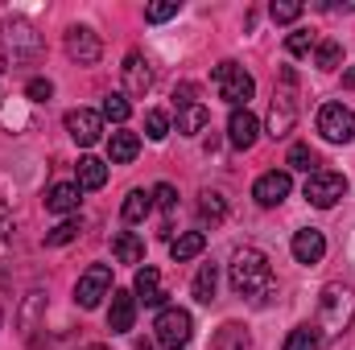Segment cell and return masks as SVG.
<instances>
[{
  "label": "cell",
  "instance_id": "b9f144b4",
  "mask_svg": "<svg viewBox=\"0 0 355 350\" xmlns=\"http://www.w3.org/2000/svg\"><path fill=\"white\" fill-rule=\"evenodd\" d=\"M343 87H355V66L347 71V75H343Z\"/></svg>",
  "mask_w": 355,
  "mask_h": 350
},
{
  "label": "cell",
  "instance_id": "f546056e",
  "mask_svg": "<svg viewBox=\"0 0 355 350\" xmlns=\"http://www.w3.org/2000/svg\"><path fill=\"white\" fill-rule=\"evenodd\" d=\"M285 165L297 169V174H314V169H318V153H314L310 145H293L289 157H285Z\"/></svg>",
  "mask_w": 355,
  "mask_h": 350
},
{
  "label": "cell",
  "instance_id": "4dcf8cb0",
  "mask_svg": "<svg viewBox=\"0 0 355 350\" xmlns=\"http://www.w3.org/2000/svg\"><path fill=\"white\" fill-rule=\"evenodd\" d=\"M99 116H103V120H112V124H124V120L132 116V103H128L124 95H107V99H103V107H99Z\"/></svg>",
  "mask_w": 355,
  "mask_h": 350
},
{
  "label": "cell",
  "instance_id": "e575fe53",
  "mask_svg": "<svg viewBox=\"0 0 355 350\" xmlns=\"http://www.w3.org/2000/svg\"><path fill=\"white\" fill-rule=\"evenodd\" d=\"M268 17H272L277 25H289V21L302 17V4H297V0H272V4H268Z\"/></svg>",
  "mask_w": 355,
  "mask_h": 350
},
{
  "label": "cell",
  "instance_id": "277c9868",
  "mask_svg": "<svg viewBox=\"0 0 355 350\" xmlns=\"http://www.w3.org/2000/svg\"><path fill=\"white\" fill-rule=\"evenodd\" d=\"M297 124V95H293V71L285 66L281 71V87L272 91V103H268V136L281 140L289 136Z\"/></svg>",
  "mask_w": 355,
  "mask_h": 350
},
{
  "label": "cell",
  "instance_id": "ab89813d",
  "mask_svg": "<svg viewBox=\"0 0 355 350\" xmlns=\"http://www.w3.org/2000/svg\"><path fill=\"white\" fill-rule=\"evenodd\" d=\"M8 231H12V214H8V206H4V198H0V248L8 243Z\"/></svg>",
  "mask_w": 355,
  "mask_h": 350
},
{
  "label": "cell",
  "instance_id": "9c48e42d",
  "mask_svg": "<svg viewBox=\"0 0 355 350\" xmlns=\"http://www.w3.org/2000/svg\"><path fill=\"white\" fill-rule=\"evenodd\" d=\"M107 293H112V268L107 264H91L79 276V284H75V305L79 309H95Z\"/></svg>",
  "mask_w": 355,
  "mask_h": 350
},
{
  "label": "cell",
  "instance_id": "ffe728a7",
  "mask_svg": "<svg viewBox=\"0 0 355 350\" xmlns=\"http://www.w3.org/2000/svg\"><path fill=\"white\" fill-rule=\"evenodd\" d=\"M137 153H141V136L137 132H124V128L112 132V140H107V161L112 165H128Z\"/></svg>",
  "mask_w": 355,
  "mask_h": 350
},
{
  "label": "cell",
  "instance_id": "30bf717a",
  "mask_svg": "<svg viewBox=\"0 0 355 350\" xmlns=\"http://www.w3.org/2000/svg\"><path fill=\"white\" fill-rule=\"evenodd\" d=\"M67 54H71V62H79V66H95V62L103 58V42H99V33L87 29V25H71V29H67Z\"/></svg>",
  "mask_w": 355,
  "mask_h": 350
},
{
  "label": "cell",
  "instance_id": "7c38bea8",
  "mask_svg": "<svg viewBox=\"0 0 355 350\" xmlns=\"http://www.w3.org/2000/svg\"><path fill=\"white\" fill-rule=\"evenodd\" d=\"M67 132H71L75 145L91 149L99 140V132H103V116L91 111V107H75V111H67Z\"/></svg>",
  "mask_w": 355,
  "mask_h": 350
},
{
  "label": "cell",
  "instance_id": "d590c367",
  "mask_svg": "<svg viewBox=\"0 0 355 350\" xmlns=\"http://www.w3.org/2000/svg\"><path fill=\"white\" fill-rule=\"evenodd\" d=\"M145 136L149 140H166L170 136V116L166 111H149L145 116Z\"/></svg>",
  "mask_w": 355,
  "mask_h": 350
},
{
  "label": "cell",
  "instance_id": "7bdbcfd3",
  "mask_svg": "<svg viewBox=\"0 0 355 350\" xmlns=\"http://www.w3.org/2000/svg\"><path fill=\"white\" fill-rule=\"evenodd\" d=\"M137 350H153V347H149V342H141V347H137Z\"/></svg>",
  "mask_w": 355,
  "mask_h": 350
},
{
  "label": "cell",
  "instance_id": "f1b7e54d",
  "mask_svg": "<svg viewBox=\"0 0 355 350\" xmlns=\"http://www.w3.org/2000/svg\"><path fill=\"white\" fill-rule=\"evenodd\" d=\"M215 350H248V330L236 326V322L219 326V334H215Z\"/></svg>",
  "mask_w": 355,
  "mask_h": 350
},
{
  "label": "cell",
  "instance_id": "2e32d148",
  "mask_svg": "<svg viewBox=\"0 0 355 350\" xmlns=\"http://www.w3.org/2000/svg\"><path fill=\"white\" fill-rule=\"evenodd\" d=\"M289 248H293V260L297 264H322V256H327V239H322V231H314V227L297 231Z\"/></svg>",
  "mask_w": 355,
  "mask_h": 350
},
{
  "label": "cell",
  "instance_id": "74e56055",
  "mask_svg": "<svg viewBox=\"0 0 355 350\" xmlns=\"http://www.w3.org/2000/svg\"><path fill=\"white\" fill-rule=\"evenodd\" d=\"M153 202L166 210V214H174V206H178V190L170 185V181H162V185H153Z\"/></svg>",
  "mask_w": 355,
  "mask_h": 350
},
{
  "label": "cell",
  "instance_id": "44dd1931",
  "mask_svg": "<svg viewBox=\"0 0 355 350\" xmlns=\"http://www.w3.org/2000/svg\"><path fill=\"white\" fill-rule=\"evenodd\" d=\"M149 210H153V190H128V198H124V206H120L124 223H145Z\"/></svg>",
  "mask_w": 355,
  "mask_h": 350
},
{
  "label": "cell",
  "instance_id": "cb8c5ba5",
  "mask_svg": "<svg viewBox=\"0 0 355 350\" xmlns=\"http://www.w3.org/2000/svg\"><path fill=\"white\" fill-rule=\"evenodd\" d=\"M202 248H207V235L202 231H186V235H178L170 243V256H174V264H186L194 256H202Z\"/></svg>",
  "mask_w": 355,
  "mask_h": 350
},
{
  "label": "cell",
  "instance_id": "e0dca14e",
  "mask_svg": "<svg viewBox=\"0 0 355 350\" xmlns=\"http://www.w3.org/2000/svg\"><path fill=\"white\" fill-rule=\"evenodd\" d=\"M79 198H83L79 181H58V185H50V194H46V210H50V214H75V210H79Z\"/></svg>",
  "mask_w": 355,
  "mask_h": 350
},
{
  "label": "cell",
  "instance_id": "d4e9b609",
  "mask_svg": "<svg viewBox=\"0 0 355 350\" xmlns=\"http://www.w3.org/2000/svg\"><path fill=\"white\" fill-rule=\"evenodd\" d=\"M198 219H202L207 227H219V223L227 219V202H223V194L207 190V194L198 198Z\"/></svg>",
  "mask_w": 355,
  "mask_h": 350
},
{
  "label": "cell",
  "instance_id": "8fae6325",
  "mask_svg": "<svg viewBox=\"0 0 355 350\" xmlns=\"http://www.w3.org/2000/svg\"><path fill=\"white\" fill-rule=\"evenodd\" d=\"M289 190H293V177H289V169H268V174L257 177L252 198H257L261 206H281V202L289 198Z\"/></svg>",
  "mask_w": 355,
  "mask_h": 350
},
{
  "label": "cell",
  "instance_id": "8992f818",
  "mask_svg": "<svg viewBox=\"0 0 355 350\" xmlns=\"http://www.w3.org/2000/svg\"><path fill=\"white\" fill-rule=\"evenodd\" d=\"M314 124H318L322 140H331V145H352L355 140V111L343 103H322Z\"/></svg>",
  "mask_w": 355,
  "mask_h": 350
},
{
  "label": "cell",
  "instance_id": "60d3db41",
  "mask_svg": "<svg viewBox=\"0 0 355 350\" xmlns=\"http://www.w3.org/2000/svg\"><path fill=\"white\" fill-rule=\"evenodd\" d=\"M174 99H178V107H190V103H194V83H182V87L174 91Z\"/></svg>",
  "mask_w": 355,
  "mask_h": 350
},
{
  "label": "cell",
  "instance_id": "52a82bcc",
  "mask_svg": "<svg viewBox=\"0 0 355 350\" xmlns=\"http://www.w3.org/2000/svg\"><path fill=\"white\" fill-rule=\"evenodd\" d=\"M153 330H157V342H162L166 350H182V347H190V334H194V317H190L186 309L170 305V309H162V313H157Z\"/></svg>",
  "mask_w": 355,
  "mask_h": 350
},
{
  "label": "cell",
  "instance_id": "3957f363",
  "mask_svg": "<svg viewBox=\"0 0 355 350\" xmlns=\"http://www.w3.org/2000/svg\"><path fill=\"white\" fill-rule=\"evenodd\" d=\"M0 54H4V62H33L37 54H42V33L25 21V17H8L4 25H0Z\"/></svg>",
  "mask_w": 355,
  "mask_h": 350
},
{
  "label": "cell",
  "instance_id": "484cf974",
  "mask_svg": "<svg viewBox=\"0 0 355 350\" xmlns=\"http://www.w3.org/2000/svg\"><path fill=\"white\" fill-rule=\"evenodd\" d=\"M107 181V165L99 157H83L79 161V190H103Z\"/></svg>",
  "mask_w": 355,
  "mask_h": 350
},
{
  "label": "cell",
  "instance_id": "d6a6232c",
  "mask_svg": "<svg viewBox=\"0 0 355 350\" xmlns=\"http://www.w3.org/2000/svg\"><path fill=\"white\" fill-rule=\"evenodd\" d=\"M71 239H79V219H62V223L46 235V248H62V243H71Z\"/></svg>",
  "mask_w": 355,
  "mask_h": 350
},
{
  "label": "cell",
  "instance_id": "4fadbf2b",
  "mask_svg": "<svg viewBox=\"0 0 355 350\" xmlns=\"http://www.w3.org/2000/svg\"><path fill=\"white\" fill-rule=\"evenodd\" d=\"M257 136H261V120H257L248 107H236L232 120H227V140H232V149H252Z\"/></svg>",
  "mask_w": 355,
  "mask_h": 350
},
{
  "label": "cell",
  "instance_id": "ac0fdd59",
  "mask_svg": "<svg viewBox=\"0 0 355 350\" xmlns=\"http://www.w3.org/2000/svg\"><path fill=\"white\" fill-rule=\"evenodd\" d=\"M132 297L141 301V305H166V288H162V276H157V268H137V284H132Z\"/></svg>",
  "mask_w": 355,
  "mask_h": 350
},
{
  "label": "cell",
  "instance_id": "4316f807",
  "mask_svg": "<svg viewBox=\"0 0 355 350\" xmlns=\"http://www.w3.org/2000/svg\"><path fill=\"white\" fill-rule=\"evenodd\" d=\"M322 347V334H318V326H297V330H289V338H285V347L281 350H318Z\"/></svg>",
  "mask_w": 355,
  "mask_h": 350
},
{
  "label": "cell",
  "instance_id": "603a6c76",
  "mask_svg": "<svg viewBox=\"0 0 355 350\" xmlns=\"http://www.w3.org/2000/svg\"><path fill=\"white\" fill-rule=\"evenodd\" d=\"M211 124V111L202 103H190V107H178V132L182 136H198L202 128Z\"/></svg>",
  "mask_w": 355,
  "mask_h": 350
},
{
  "label": "cell",
  "instance_id": "83f0119b",
  "mask_svg": "<svg viewBox=\"0 0 355 350\" xmlns=\"http://www.w3.org/2000/svg\"><path fill=\"white\" fill-rule=\"evenodd\" d=\"M339 62H343V46L335 37H327V42L314 46V66L318 71H339Z\"/></svg>",
  "mask_w": 355,
  "mask_h": 350
},
{
  "label": "cell",
  "instance_id": "6da1fadb",
  "mask_svg": "<svg viewBox=\"0 0 355 350\" xmlns=\"http://www.w3.org/2000/svg\"><path fill=\"white\" fill-rule=\"evenodd\" d=\"M232 288H236L244 301H252V305H265L268 297L277 293L268 256L261 248H240V252L232 256Z\"/></svg>",
  "mask_w": 355,
  "mask_h": 350
},
{
  "label": "cell",
  "instance_id": "d6986e66",
  "mask_svg": "<svg viewBox=\"0 0 355 350\" xmlns=\"http://www.w3.org/2000/svg\"><path fill=\"white\" fill-rule=\"evenodd\" d=\"M112 256H116V264H141L145 260V239L137 231H116L112 235Z\"/></svg>",
  "mask_w": 355,
  "mask_h": 350
},
{
  "label": "cell",
  "instance_id": "9a60e30c",
  "mask_svg": "<svg viewBox=\"0 0 355 350\" xmlns=\"http://www.w3.org/2000/svg\"><path fill=\"white\" fill-rule=\"evenodd\" d=\"M149 87H153V66H149V58L145 54H128L124 58V91L128 95H149Z\"/></svg>",
  "mask_w": 355,
  "mask_h": 350
},
{
  "label": "cell",
  "instance_id": "f35d334b",
  "mask_svg": "<svg viewBox=\"0 0 355 350\" xmlns=\"http://www.w3.org/2000/svg\"><path fill=\"white\" fill-rule=\"evenodd\" d=\"M25 95H29L33 103H50V95H54V83H50V79H29V83H25Z\"/></svg>",
  "mask_w": 355,
  "mask_h": 350
},
{
  "label": "cell",
  "instance_id": "ba28073f",
  "mask_svg": "<svg viewBox=\"0 0 355 350\" xmlns=\"http://www.w3.org/2000/svg\"><path fill=\"white\" fill-rule=\"evenodd\" d=\"M343 194H347V177L335 174V169H314L306 177V202L318 210H331Z\"/></svg>",
  "mask_w": 355,
  "mask_h": 350
},
{
  "label": "cell",
  "instance_id": "8d00e7d4",
  "mask_svg": "<svg viewBox=\"0 0 355 350\" xmlns=\"http://www.w3.org/2000/svg\"><path fill=\"white\" fill-rule=\"evenodd\" d=\"M178 0H166V4H149L145 8V21H153V25H162V21H170V17H178Z\"/></svg>",
  "mask_w": 355,
  "mask_h": 350
},
{
  "label": "cell",
  "instance_id": "7a4b0ae2",
  "mask_svg": "<svg viewBox=\"0 0 355 350\" xmlns=\"http://www.w3.org/2000/svg\"><path fill=\"white\" fill-rule=\"evenodd\" d=\"M355 322V288L352 284H327L318 297V330L327 338L343 334Z\"/></svg>",
  "mask_w": 355,
  "mask_h": 350
},
{
  "label": "cell",
  "instance_id": "5bb4252c",
  "mask_svg": "<svg viewBox=\"0 0 355 350\" xmlns=\"http://www.w3.org/2000/svg\"><path fill=\"white\" fill-rule=\"evenodd\" d=\"M137 322V297L124 288H112V305H107V330L112 334H128Z\"/></svg>",
  "mask_w": 355,
  "mask_h": 350
},
{
  "label": "cell",
  "instance_id": "7402d4cb",
  "mask_svg": "<svg viewBox=\"0 0 355 350\" xmlns=\"http://www.w3.org/2000/svg\"><path fill=\"white\" fill-rule=\"evenodd\" d=\"M190 293H194L198 305H211L215 293H219V268H215V264H202L198 276H194V284H190Z\"/></svg>",
  "mask_w": 355,
  "mask_h": 350
},
{
  "label": "cell",
  "instance_id": "836d02e7",
  "mask_svg": "<svg viewBox=\"0 0 355 350\" xmlns=\"http://www.w3.org/2000/svg\"><path fill=\"white\" fill-rule=\"evenodd\" d=\"M42 305H46V297H42V293H29V297H25V305H21V317H17L25 334L37 326V313H42Z\"/></svg>",
  "mask_w": 355,
  "mask_h": 350
},
{
  "label": "cell",
  "instance_id": "ee69618b",
  "mask_svg": "<svg viewBox=\"0 0 355 350\" xmlns=\"http://www.w3.org/2000/svg\"><path fill=\"white\" fill-rule=\"evenodd\" d=\"M87 350H99V347H87Z\"/></svg>",
  "mask_w": 355,
  "mask_h": 350
},
{
  "label": "cell",
  "instance_id": "1f68e13d",
  "mask_svg": "<svg viewBox=\"0 0 355 350\" xmlns=\"http://www.w3.org/2000/svg\"><path fill=\"white\" fill-rule=\"evenodd\" d=\"M314 46H318V37H314L310 29H293V33L285 37V50H289L293 58H306V54H310Z\"/></svg>",
  "mask_w": 355,
  "mask_h": 350
},
{
  "label": "cell",
  "instance_id": "5b68a950",
  "mask_svg": "<svg viewBox=\"0 0 355 350\" xmlns=\"http://www.w3.org/2000/svg\"><path fill=\"white\" fill-rule=\"evenodd\" d=\"M215 87H219V99H227L232 107H248V99H252V91H257V83H252V75L240 66V62H219L215 66Z\"/></svg>",
  "mask_w": 355,
  "mask_h": 350
}]
</instances>
